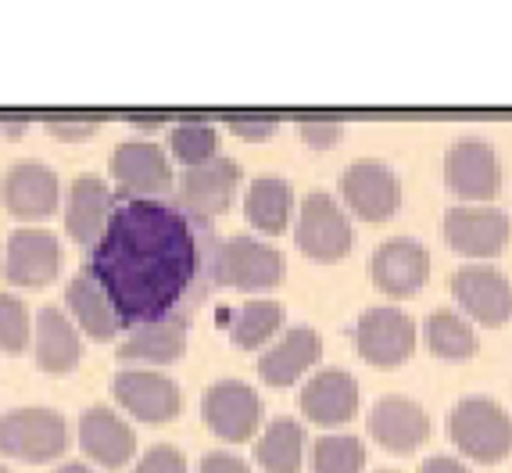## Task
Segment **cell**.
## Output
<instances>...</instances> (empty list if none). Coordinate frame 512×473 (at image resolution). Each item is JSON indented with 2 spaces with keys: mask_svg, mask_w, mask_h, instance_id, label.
Wrapping results in <instances>:
<instances>
[{
  "mask_svg": "<svg viewBox=\"0 0 512 473\" xmlns=\"http://www.w3.org/2000/svg\"><path fill=\"white\" fill-rule=\"evenodd\" d=\"M111 212H115V198H111L108 183L101 176H79L69 190V205H65V230L76 244L94 248L101 233L108 230Z\"/></svg>",
  "mask_w": 512,
  "mask_h": 473,
  "instance_id": "cell-22",
  "label": "cell"
},
{
  "mask_svg": "<svg viewBox=\"0 0 512 473\" xmlns=\"http://www.w3.org/2000/svg\"><path fill=\"white\" fill-rule=\"evenodd\" d=\"M54 137H90V133H97V122H90V126H51Z\"/></svg>",
  "mask_w": 512,
  "mask_h": 473,
  "instance_id": "cell-38",
  "label": "cell"
},
{
  "mask_svg": "<svg viewBox=\"0 0 512 473\" xmlns=\"http://www.w3.org/2000/svg\"><path fill=\"white\" fill-rule=\"evenodd\" d=\"M133 473H187V459L176 445H154L133 466Z\"/></svg>",
  "mask_w": 512,
  "mask_h": 473,
  "instance_id": "cell-33",
  "label": "cell"
},
{
  "mask_svg": "<svg viewBox=\"0 0 512 473\" xmlns=\"http://www.w3.org/2000/svg\"><path fill=\"white\" fill-rule=\"evenodd\" d=\"M416 319L394 305H373L355 323V348L369 366H402L416 352Z\"/></svg>",
  "mask_w": 512,
  "mask_h": 473,
  "instance_id": "cell-6",
  "label": "cell"
},
{
  "mask_svg": "<svg viewBox=\"0 0 512 473\" xmlns=\"http://www.w3.org/2000/svg\"><path fill=\"white\" fill-rule=\"evenodd\" d=\"M448 438L477 463H502L512 452V416L495 398H462L448 413Z\"/></svg>",
  "mask_w": 512,
  "mask_h": 473,
  "instance_id": "cell-2",
  "label": "cell"
},
{
  "mask_svg": "<svg viewBox=\"0 0 512 473\" xmlns=\"http://www.w3.org/2000/svg\"><path fill=\"white\" fill-rule=\"evenodd\" d=\"M197 266L190 215L158 198L119 201L90 255V276L108 294L122 327L169 319L194 284Z\"/></svg>",
  "mask_w": 512,
  "mask_h": 473,
  "instance_id": "cell-1",
  "label": "cell"
},
{
  "mask_svg": "<svg viewBox=\"0 0 512 473\" xmlns=\"http://www.w3.org/2000/svg\"><path fill=\"white\" fill-rule=\"evenodd\" d=\"M301 413L319 427H337L359 413V380L344 370H319L301 387Z\"/></svg>",
  "mask_w": 512,
  "mask_h": 473,
  "instance_id": "cell-20",
  "label": "cell"
},
{
  "mask_svg": "<svg viewBox=\"0 0 512 473\" xmlns=\"http://www.w3.org/2000/svg\"><path fill=\"white\" fill-rule=\"evenodd\" d=\"M298 133H301V140H305L308 147L326 151V147H333L337 140L344 137V126H341V122H330V119H316V122H301Z\"/></svg>",
  "mask_w": 512,
  "mask_h": 473,
  "instance_id": "cell-34",
  "label": "cell"
},
{
  "mask_svg": "<svg viewBox=\"0 0 512 473\" xmlns=\"http://www.w3.org/2000/svg\"><path fill=\"white\" fill-rule=\"evenodd\" d=\"M65 305H69V312L79 323V330H83L86 337H94V341H111V337L122 330L119 312L111 309L108 294H104L101 284L90 276V269H83V273L72 276L69 291H65Z\"/></svg>",
  "mask_w": 512,
  "mask_h": 473,
  "instance_id": "cell-24",
  "label": "cell"
},
{
  "mask_svg": "<svg viewBox=\"0 0 512 473\" xmlns=\"http://www.w3.org/2000/svg\"><path fill=\"white\" fill-rule=\"evenodd\" d=\"M265 420L258 391L244 380H219L205 391V423L222 441H248Z\"/></svg>",
  "mask_w": 512,
  "mask_h": 473,
  "instance_id": "cell-12",
  "label": "cell"
},
{
  "mask_svg": "<svg viewBox=\"0 0 512 473\" xmlns=\"http://www.w3.org/2000/svg\"><path fill=\"white\" fill-rule=\"evenodd\" d=\"M212 280L233 291H269L283 280V255L258 237H230L219 241L208 258Z\"/></svg>",
  "mask_w": 512,
  "mask_h": 473,
  "instance_id": "cell-3",
  "label": "cell"
},
{
  "mask_svg": "<svg viewBox=\"0 0 512 473\" xmlns=\"http://www.w3.org/2000/svg\"><path fill=\"white\" fill-rule=\"evenodd\" d=\"M444 183L462 201H491L502 190V165L487 140H455L444 151Z\"/></svg>",
  "mask_w": 512,
  "mask_h": 473,
  "instance_id": "cell-8",
  "label": "cell"
},
{
  "mask_svg": "<svg viewBox=\"0 0 512 473\" xmlns=\"http://www.w3.org/2000/svg\"><path fill=\"white\" fill-rule=\"evenodd\" d=\"M4 205L15 219H47L58 212V172L43 162H15L4 176Z\"/></svg>",
  "mask_w": 512,
  "mask_h": 473,
  "instance_id": "cell-18",
  "label": "cell"
},
{
  "mask_svg": "<svg viewBox=\"0 0 512 473\" xmlns=\"http://www.w3.org/2000/svg\"><path fill=\"white\" fill-rule=\"evenodd\" d=\"M244 215L258 233H280L294 219V187L280 176H258L244 194Z\"/></svg>",
  "mask_w": 512,
  "mask_h": 473,
  "instance_id": "cell-26",
  "label": "cell"
},
{
  "mask_svg": "<svg viewBox=\"0 0 512 473\" xmlns=\"http://www.w3.org/2000/svg\"><path fill=\"white\" fill-rule=\"evenodd\" d=\"M366 427L376 445H384L387 452H416V448L430 438L427 409L405 395L380 398V402L373 405V413H369Z\"/></svg>",
  "mask_w": 512,
  "mask_h": 473,
  "instance_id": "cell-17",
  "label": "cell"
},
{
  "mask_svg": "<svg viewBox=\"0 0 512 473\" xmlns=\"http://www.w3.org/2000/svg\"><path fill=\"white\" fill-rule=\"evenodd\" d=\"M452 294L462 312L484 327H502L512 319V280L495 266L470 262L452 273Z\"/></svg>",
  "mask_w": 512,
  "mask_h": 473,
  "instance_id": "cell-9",
  "label": "cell"
},
{
  "mask_svg": "<svg viewBox=\"0 0 512 473\" xmlns=\"http://www.w3.org/2000/svg\"><path fill=\"white\" fill-rule=\"evenodd\" d=\"M111 395L126 409L129 416H137L144 423H165L176 420L183 409V391L172 377L147 370H126L111 380Z\"/></svg>",
  "mask_w": 512,
  "mask_h": 473,
  "instance_id": "cell-13",
  "label": "cell"
},
{
  "mask_svg": "<svg viewBox=\"0 0 512 473\" xmlns=\"http://www.w3.org/2000/svg\"><path fill=\"white\" fill-rule=\"evenodd\" d=\"M169 147H172V158L183 162L187 169L194 165H205L212 162L215 147H219V129L212 122H201V119H187V122H176L169 129Z\"/></svg>",
  "mask_w": 512,
  "mask_h": 473,
  "instance_id": "cell-30",
  "label": "cell"
},
{
  "mask_svg": "<svg viewBox=\"0 0 512 473\" xmlns=\"http://www.w3.org/2000/svg\"><path fill=\"white\" fill-rule=\"evenodd\" d=\"M323 355V337L312 327H291L269 352L258 359V377L269 387H287L305 377Z\"/></svg>",
  "mask_w": 512,
  "mask_h": 473,
  "instance_id": "cell-21",
  "label": "cell"
},
{
  "mask_svg": "<svg viewBox=\"0 0 512 473\" xmlns=\"http://www.w3.org/2000/svg\"><path fill=\"white\" fill-rule=\"evenodd\" d=\"M240 187V165L233 158H212L205 165H194L176 183L180 212L190 219H215L233 205Z\"/></svg>",
  "mask_w": 512,
  "mask_h": 473,
  "instance_id": "cell-11",
  "label": "cell"
},
{
  "mask_svg": "<svg viewBox=\"0 0 512 473\" xmlns=\"http://www.w3.org/2000/svg\"><path fill=\"white\" fill-rule=\"evenodd\" d=\"M376 473H398V470H376Z\"/></svg>",
  "mask_w": 512,
  "mask_h": 473,
  "instance_id": "cell-40",
  "label": "cell"
},
{
  "mask_svg": "<svg viewBox=\"0 0 512 473\" xmlns=\"http://www.w3.org/2000/svg\"><path fill=\"white\" fill-rule=\"evenodd\" d=\"M255 459L265 473H301L305 459V427L291 416H276L265 423L255 445Z\"/></svg>",
  "mask_w": 512,
  "mask_h": 473,
  "instance_id": "cell-27",
  "label": "cell"
},
{
  "mask_svg": "<svg viewBox=\"0 0 512 473\" xmlns=\"http://www.w3.org/2000/svg\"><path fill=\"white\" fill-rule=\"evenodd\" d=\"M187 352V323L176 316L158 319V323H144L133 327L129 337L122 341L119 355L129 362H176Z\"/></svg>",
  "mask_w": 512,
  "mask_h": 473,
  "instance_id": "cell-25",
  "label": "cell"
},
{
  "mask_svg": "<svg viewBox=\"0 0 512 473\" xmlns=\"http://www.w3.org/2000/svg\"><path fill=\"white\" fill-rule=\"evenodd\" d=\"M512 223L502 208L455 205L444 212V241L466 258H495L509 244Z\"/></svg>",
  "mask_w": 512,
  "mask_h": 473,
  "instance_id": "cell-10",
  "label": "cell"
},
{
  "mask_svg": "<svg viewBox=\"0 0 512 473\" xmlns=\"http://www.w3.org/2000/svg\"><path fill=\"white\" fill-rule=\"evenodd\" d=\"M54 473H94L90 466H83V463H65V466H58Z\"/></svg>",
  "mask_w": 512,
  "mask_h": 473,
  "instance_id": "cell-39",
  "label": "cell"
},
{
  "mask_svg": "<svg viewBox=\"0 0 512 473\" xmlns=\"http://www.w3.org/2000/svg\"><path fill=\"white\" fill-rule=\"evenodd\" d=\"M419 473H473V470L452 456H434L427 463H419Z\"/></svg>",
  "mask_w": 512,
  "mask_h": 473,
  "instance_id": "cell-37",
  "label": "cell"
},
{
  "mask_svg": "<svg viewBox=\"0 0 512 473\" xmlns=\"http://www.w3.org/2000/svg\"><path fill=\"white\" fill-rule=\"evenodd\" d=\"M65 266V251L58 237L47 230H15L4 251V276L15 287H47L58 280Z\"/></svg>",
  "mask_w": 512,
  "mask_h": 473,
  "instance_id": "cell-15",
  "label": "cell"
},
{
  "mask_svg": "<svg viewBox=\"0 0 512 473\" xmlns=\"http://www.w3.org/2000/svg\"><path fill=\"white\" fill-rule=\"evenodd\" d=\"M29 334H33V319L26 301L0 291V348L8 355H22L29 348Z\"/></svg>",
  "mask_w": 512,
  "mask_h": 473,
  "instance_id": "cell-32",
  "label": "cell"
},
{
  "mask_svg": "<svg viewBox=\"0 0 512 473\" xmlns=\"http://www.w3.org/2000/svg\"><path fill=\"white\" fill-rule=\"evenodd\" d=\"M341 198L366 223H384L402 205V180L380 158H359L341 176Z\"/></svg>",
  "mask_w": 512,
  "mask_h": 473,
  "instance_id": "cell-7",
  "label": "cell"
},
{
  "mask_svg": "<svg viewBox=\"0 0 512 473\" xmlns=\"http://www.w3.org/2000/svg\"><path fill=\"white\" fill-rule=\"evenodd\" d=\"M430 276V251L412 237H391L369 258V280L391 298H409Z\"/></svg>",
  "mask_w": 512,
  "mask_h": 473,
  "instance_id": "cell-14",
  "label": "cell"
},
{
  "mask_svg": "<svg viewBox=\"0 0 512 473\" xmlns=\"http://www.w3.org/2000/svg\"><path fill=\"white\" fill-rule=\"evenodd\" d=\"M366 445L355 434H326L312 445V470L316 473H362Z\"/></svg>",
  "mask_w": 512,
  "mask_h": 473,
  "instance_id": "cell-31",
  "label": "cell"
},
{
  "mask_svg": "<svg viewBox=\"0 0 512 473\" xmlns=\"http://www.w3.org/2000/svg\"><path fill=\"white\" fill-rule=\"evenodd\" d=\"M226 323H230V334L240 348H262L283 327V305L273 298H251Z\"/></svg>",
  "mask_w": 512,
  "mask_h": 473,
  "instance_id": "cell-29",
  "label": "cell"
},
{
  "mask_svg": "<svg viewBox=\"0 0 512 473\" xmlns=\"http://www.w3.org/2000/svg\"><path fill=\"white\" fill-rule=\"evenodd\" d=\"M0 473H11V470H4V466H0Z\"/></svg>",
  "mask_w": 512,
  "mask_h": 473,
  "instance_id": "cell-41",
  "label": "cell"
},
{
  "mask_svg": "<svg viewBox=\"0 0 512 473\" xmlns=\"http://www.w3.org/2000/svg\"><path fill=\"white\" fill-rule=\"evenodd\" d=\"M33 352L40 370L47 373H69L79 366V355H83V344H79V330L69 316L54 305L36 312L33 319Z\"/></svg>",
  "mask_w": 512,
  "mask_h": 473,
  "instance_id": "cell-23",
  "label": "cell"
},
{
  "mask_svg": "<svg viewBox=\"0 0 512 473\" xmlns=\"http://www.w3.org/2000/svg\"><path fill=\"white\" fill-rule=\"evenodd\" d=\"M233 133L244 140H265V137H273L276 133V122L273 119H262V122H233Z\"/></svg>",
  "mask_w": 512,
  "mask_h": 473,
  "instance_id": "cell-36",
  "label": "cell"
},
{
  "mask_svg": "<svg viewBox=\"0 0 512 473\" xmlns=\"http://www.w3.org/2000/svg\"><path fill=\"white\" fill-rule=\"evenodd\" d=\"M69 448L65 416L43 405H26L0 416V452L26 463H51Z\"/></svg>",
  "mask_w": 512,
  "mask_h": 473,
  "instance_id": "cell-4",
  "label": "cell"
},
{
  "mask_svg": "<svg viewBox=\"0 0 512 473\" xmlns=\"http://www.w3.org/2000/svg\"><path fill=\"white\" fill-rule=\"evenodd\" d=\"M298 248L316 262H337L351 251V219L333 194L326 190H312L298 208V226H294Z\"/></svg>",
  "mask_w": 512,
  "mask_h": 473,
  "instance_id": "cell-5",
  "label": "cell"
},
{
  "mask_svg": "<svg viewBox=\"0 0 512 473\" xmlns=\"http://www.w3.org/2000/svg\"><path fill=\"white\" fill-rule=\"evenodd\" d=\"M108 169L119 180V187L129 190L133 198H154V194L172 187L169 155H165V147L151 144V140H129V144L115 147Z\"/></svg>",
  "mask_w": 512,
  "mask_h": 473,
  "instance_id": "cell-16",
  "label": "cell"
},
{
  "mask_svg": "<svg viewBox=\"0 0 512 473\" xmlns=\"http://www.w3.org/2000/svg\"><path fill=\"white\" fill-rule=\"evenodd\" d=\"M79 445H83L86 459H94L108 470H119L137 456V434L108 405H90L79 416Z\"/></svg>",
  "mask_w": 512,
  "mask_h": 473,
  "instance_id": "cell-19",
  "label": "cell"
},
{
  "mask_svg": "<svg viewBox=\"0 0 512 473\" xmlns=\"http://www.w3.org/2000/svg\"><path fill=\"white\" fill-rule=\"evenodd\" d=\"M201 473H251V466L240 456H230V452H208L201 459Z\"/></svg>",
  "mask_w": 512,
  "mask_h": 473,
  "instance_id": "cell-35",
  "label": "cell"
},
{
  "mask_svg": "<svg viewBox=\"0 0 512 473\" xmlns=\"http://www.w3.org/2000/svg\"><path fill=\"white\" fill-rule=\"evenodd\" d=\"M423 341H427L430 352L441 355V359H473L480 348L473 323L452 309H437L434 316H427V323H423Z\"/></svg>",
  "mask_w": 512,
  "mask_h": 473,
  "instance_id": "cell-28",
  "label": "cell"
}]
</instances>
